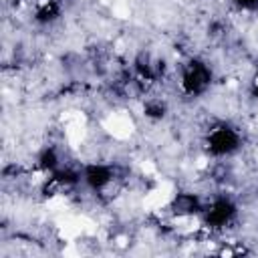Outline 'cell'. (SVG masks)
<instances>
[{
  "label": "cell",
  "mask_w": 258,
  "mask_h": 258,
  "mask_svg": "<svg viewBox=\"0 0 258 258\" xmlns=\"http://www.w3.org/2000/svg\"><path fill=\"white\" fill-rule=\"evenodd\" d=\"M206 147L212 155H230L240 147V135L230 125H216L206 137Z\"/></svg>",
  "instance_id": "cell-1"
},
{
  "label": "cell",
  "mask_w": 258,
  "mask_h": 258,
  "mask_svg": "<svg viewBox=\"0 0 258 258\" xmlns=\"http://www.w3.org/2000/svg\"><path fill=\"white\" fill-rule=\"evenodd\" d=\"M212 83V73L202 60H191L181 77V87L187 95H202Z\"/></svg>",
  "instance_id": "cell-2"
},
{
  "label": "cell",
  "mask_w": 258,
  "mask_h": 258,
  "mask_svg": "<svg viewBox=\"0 0 258 258\" xmlns=\"http://www.w3.org/2000/svg\"><path fill=\"white\" fill-rule=\"evenodd\" d=\"M236 216V206L228 198H218L206 210V224L210 228H224Z\"/></svg>",
  "instance_id": "cell-3"
},
{
  "label": "cell",
  "mask_w": 258,
  "mask_h": 258,
  "mask_svg": "<svg viewBox=\"0 0 258 258\" xmlns=\"http://www.w3.org/2000/svg\"><path fill=\"white\" fill-rule=\"evenodd\" d=\"M83 177H85V181H87V185H89V187H93V189H103V187L111 181L113 173H111V169H109L107 165L91 163V165H87V167H85Z\"/></svg>",
  "instance_id": "cell-4"
},
{
  "label": "cell",
  "mask_w": 258,
  "mask_h": 258,
  "mask_svg": "<svg viewBox=\"0 0 258 258\" xmlns=\"http://www.w3.org/2000/svg\"><path fill=\"white\" fill-rule=\"evenodd\" d=\"M200 210V202L191 194H179L173 200V212L175 214H194Z\"/></svg>",
  "instance_id": "cell-5"
},
{
  "label": "cell",
  "mask_w": 258,
  "mask_h": 258,
  "mask_svg": "<svg viewBox=\"0 0 258 258\" xmlns=\"http://www.w3.org/2000/svg\"><path fill=\"white\" fill-rule=\"evenodd\" d=\"M56 16H58V4H54V2H44L36 10V20L38 22H52Z\"/></svg>",
  "instance_id": "cell-6"
},
{
  "label": "cell",
  "mask_w": 258,
  "mask_h": 258,
  "mask_svg": "<svg viewBox=\"0 0 258 258\" xmlns=\"http://www.w3.org/2000/svg\"><path fill=\"white\" fill-rule=\"evenodd\" d=\"M56 163H58V159H56V153H54L52 149H44V151L40 153V157H38V165H40L42 169L54 171V169H56Z\"/></svg>",
  "instance_id": "cell-7"
},
{
  "label": "cell",
  "mask_w": 258,
  "mask_h": 258,
  "mask_svg": "<svg viewBox=\"0 0 258 258\" xmlns=\"http://www.w3.org/2000/svg\"><path fill=\"white\" fill-rule=\"evenodd\" d=\"M234 4L240 8V10H258V0H234Z\"/></svg>",
  "instance_id": "cell-8"
},
{
  "label": "cell",
  "mask_w": 258,
  "mask_h": 258,
  "mask_svg": "<svg viewBox=\"0 0 258 258\" xmlns=\"http://www.w3.org/2000/svg\"><path fill=\"white\" fill-rule=\"evenodd\" d=\"M145 115H149V117H163V107H159V105H147L145 107Z\"/></svg>",
  "instance_id": "cell-9"
},
{
  "label": "cell",
  "mask_w": 258,
  "mask_h": 258,
  "mask_svg": "<svg viewBox=\"0 0 258 258\" xmlns=\"http://www.w3.org/2000/svg\"><path fill=\"white\" fill-rule=\"evenodd\" d=\"M252 97H256V99H258V69H256L254 79H252Z\"/></svg>",
  "instance_id": "cell-10"
}]
</instances>
